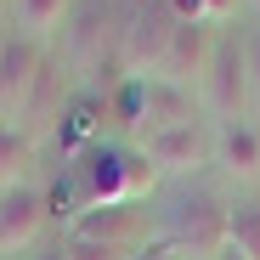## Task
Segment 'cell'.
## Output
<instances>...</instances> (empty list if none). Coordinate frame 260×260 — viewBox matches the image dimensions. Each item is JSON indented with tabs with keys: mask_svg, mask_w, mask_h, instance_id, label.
<instances>
[{
	"mask_svg": "<svg viewBox=\"0 0 260 260\" xmlns=\"http://www.w3.org/2000/svg\"><path fill=\"white\" fill-rule=\"evenodd\" d=\"M192 119V91L187 85H170V79H147V130H164V124H187Z\"/></svg>",
	"mask_w": 260,
	"mask_h": 260,
	"instance_id": "obj_10",
	"label": "cell"
},
{
	"mask_svg": "<svg viewBox=\"0 0 260 260\" xmlns=\"http://www.w3.org/2000/svg\"><path fill=\"white\" fill-rule=\"evenodd\" d=\"M226 243H232V209L221 198L198 192V198H181L176 204V215H170V249H176V254L215 260Z\"/></svg>",
	"mask_w": 260,
	"mask_h": 260,
	"instance_id": "obj_2",
	"label": "cell"
},
{
	"mask_svg": "<svg viewBox=\"0 0 260 260\" xmlns=\"http://www.w3.org/2000/svg\"><path fill=\"white\" fill-rule=\"evenodd\" d=\"M232 249L260 260V204H238L232 209Z\"/></svg>",
	"mask_w": 260,
	"mask_h": 260,
	"instance_id": "obj_15",
	"label": "cell"
},
{
	"mask_svg": "<svg viewBox=\"0 0 260 260\" xmlns=\"http://www.w3.org/2000/svg\"><path fill=\"white\" fill-rule=\"evenodd\" d=\"M23 181H34V147H28V136L17 124L0 119V192H12Z\"/></svg>",
	"mask_w": 260,
	"mask_h": 260,
	"instance_id": "obj_11",
	"label": "cell"
},
{
	"mask_svg": "<svg viewBox=\"0 0 260 260\" xmlns=\"http://www.w3.org/2000/svg\"><path fill=\"white\" fill-rule=\"evenodd\" d=\"M243 96H249V62L238 51V40H221L209 57V74H204V108L221 124H232V119H243Z\"/></svg>",
	"mask_w": 260,
	"mask_h": 260,
	"instance_id": "obj_4",
	"label": "cell"
},
{
	"mask_svg": "<svg viewBox=\"0 0 260 260\" xmlns=\"http://www.w3.org/2000/svg\"><path fill=\"white\" fill-rule=\"evenodd\" d=\"M142 158H147L153 170L181 176V170H198V164L215 158V136H209L198 119H187V124H164V130H147V136H142Z\"/></svg>",
	"mask_w": 260,
	"mask_h": 260,
	"instance_id": "obj_3",
	"label": "cell"
},
{
	"mask_svg": "<svg viewBox=\"0 0 260 260\" xmlns=\"http://www.w3.org/2000/svg\"><path fill=\"white\" fill-rule=\"evenodd\" d=\"M238 0H170V17L176 23H209V28H221L232 17Z\"/></svg>",
	"mask_w": 260,
	"mask_h": 260,
	"instance_id": "obj_14",
	"label": "cell"
},
{
	"mask_svg": "<svg viewBox=\"0 0 260 260\" xmlns=\"http://www.w3.org/2000/svg\"><path fill=\"white\" fill-rule=\"evenodd\" d=\"M46 192H40V181H23L12 192H0V260L6 254H23L40 243V226H46Z\"/></svg>",
	"mask_w": 260,
	"mask_h": 260,
	"instance_id": "obj_6",
	"label": "cell"
},
{
	"mask_svg": "<svg viewBox=\"0 0 260 260\" xmlns=\"http://www.w3.org/2000/svg\"><path fill=\"white\" fill-rule=\"evenodd\" d=\"M215 260H249V254H238V249L226 243V249H221V254H215Z\"/></svg>",
	"mask_w": 260,
	"mask_h": 260,
	"instance_id": "obj_19",
	"label": "cell"
},
{
	"mask_svg": "<svg viewBox=\"0 0 260 260\" xmlns=\"http://www.w3.org/2000/svg\"><path fill=\"white\" fill-rule=\"evenodd\" d=\"M254 6H260V0H254Z\"/></svg>",
	"mask_w": 260,
	"mask_h": 260,
	"instance_id": "obj_21",
	"label": "cell"
},
{
	"mask_svg": "<svg viewBox=\"0 0 260 260\" xmlns=\"http://www.w3.org/2000/svg\"><path fill=\"white\" fill-rule=\"evenodd\" d=\"M74 243H142V209L136 204H102V209H79L68 221Z\"/></svg>",
	"mask_w": 260,
	"mask_h": 260,
	"instance_id": "obj_8",
	"label": "cell"
},
{
	"mask_svg": "<svg viewBox=\"0 0 260 260\" xmlns=\"http://www.w3.org/2000/svg\"><path fill=\"white\" fill-rule=\"evenodd\" d=\"M215 164H221L226 176H238V181H254L260 176V130L249 119L221 124L215 130Z\"/></svg>",
	"mask_w": 260,
	"mask_h": 260,
	"instance_id": "obj_9",
	"label": "cell"
},
{
	"mask_svg": "<svg viewBox=\"0 0 260 260\" xmlns=\"http://www.w3.org/2000/svg\"><path fill=\"white\" fill-rule=\"evenodd\" d=\"M40 260H62V249H51V254H40Z\"/></svg>",
	"mask_w": 260,
	"mask_h": 260,
	"instance_id": "obj_20",
	"label": "cell"
},
{
	"mask_svg": "<svg viewBox=\"0 0 260 260\" xmlns=\"http://www.w3.org/2000/svg\"><path fill=\"white\" fill-rule=\"evenodd\" d=\"M142 249H130V243H62V260H136Z\"/></svg>",
	"mask_w": 260,
	"mask_h": 260,
	"instance_id": "obj_16",
	"label": "cell"
},
{
	"mask_svg": "<svg viewBox=\"0 0 260 260\" xmlns=\"http://www.w3.org/2000/svg\"><path fill=\"white\" fill-rule=\"evenodd\" d=\"M102 108L91 102V96H79L74 108H68V119H62V158H85V153H91V136H96V119Z\"/></svg>",
	"mask_w": 260,
	"mask_h": 260,
	"instance_id": "obj_12",
	"label": "cell"
},
{
	"mask_svg": "<svg viewBox=\"0 0 260 260\" xmlns=\"http://www.w3.org/2000/svg\"><path fill=\"white\" fill-rule=\"evenodd\" d=\"M136 260H187V254H176V249H170V243H153V249H142Z\"/></svg>",
	"mask_w": 260,
	"mask_h": 260,
	"instance_id": "obj_18",
	"label": "cell"
},
{
	"mask_svg": "<svg viewBox=\"0 0 260 260\" xmlns=\"http://www.w3.org/2000/svg\"><path fill=\"white\" fill-rule=\"evenodd\" d=\"M243 62H249V91L260 96V34H254L249 46H243Z\"/></svg>",
	"mask_w": 260,
	"mask_h": 260,
	"instance_id": "obj_17",
	"label": "cell"
},
{
	"mask_svg": "<svg viewBox=\"0 0 260 260\" xmlns=\"http://www.w3.org/2000/svg\"><path fill=\"white\" fill-rule=\"evenodd\" d=\"M23 28H28V40H46V34H57L62 28V17H68V0H23Z\"/></svg>",
	"mask_w": 260,
	"mask_h": 260,
	"instance_id": "obj_13",
	"label": "cell"
},
{
	"mask_svg": "<svg viewBox=\"0 0 260 260\" xmlns=\"http://www.w3.org/2000/svg\"><path fill=\"white\" fill-rule=\"evenodd\" d=\"M153 187V164L147 158H124L91 147L79 158V209H102V204H136Z\"/></svg>",
	"mask_w": 260,
	"mask_h": 260,
	"instance_id": "obj_1",
	"label": "cell"
},
{
	"mask_svg": "<svg viewBox=\"0 0 260 260\" xmlns=\"http://www.w3.org/2000/svg\"><path fill=\"white\" fill-rule=\"evenodd\" d=\"M40 74H46V57H40V40L12 34L0 40V113H23Z\"/></svg>",
	"mask_w": 260,
	"mask_h": 260,
	"instance_id": "obj_7",
	"label": "cell"
},
{
	"mask_svg": "<svg viewBox=\"0 0 260 260\" xmlns=\"http://www.w3.org/2000/svg\"><path fill=\"white\" fill-rule=\"evenodd\" d=\"M215 46H221V40H215L209 23H176V28H170V40H164V57H158V79L187 85V91H192V79L204 85Z\"/></svg>",
	"mask_w": 260,
	"mask_h": 260,
	"instance_id": "obj_5",
	"label": "cell"
}]
</instances>
